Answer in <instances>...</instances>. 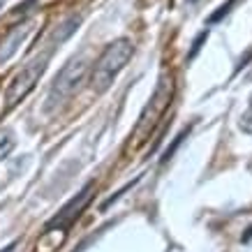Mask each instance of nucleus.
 I'll use <instances>...</instances> for the list:
<instances>
[{"label": "nucleus", "mask_w": 252, "mask_h": 252, "mask_svg": "<svg viewBox=\"0 0 252 252\" xmlns=\"http://www.w3.org/2000/svg\"><path fill=\"white\" fill-rule=\"evenodd\" d=\"M241 130L248 132V134H252V97H250V107H248V111L241 116Z\"/></svg>", "instance_id": "nucleus-9"}, {"label": "nucleus", "mask_w": 252, "mask_h": 252, "mask_svg": "<svg viewBox=\"0 0 252 252\" xmlns=\"http://www.w3.org/2000/svg\"><path fill=\"white\" fill-rule=\"evenodd\" d=\"M12 148H14V134L12 132H2L0 134V160H5Z\"/></svg>", "instance_id": "nucleus-8"}, {"label": "nucleus", "mask_w": 252, "mask_h": 252, "mask_svg": "<svg viewBox=\"0 0 252 252\" xmlns=\"http://www.w3.org/2000/svg\"><path fill=\"white\" fill-rule=\"evenodd\" d=\"M54 49H56V44H51L44 54H39V56H35L32 61H28L26 63V67H21V72L12 79V84L7 86V93H5L7 109H14L16 104H19V102L35 88V84L39 81V77L44 74V69H46V65H49V58H51V54H54Z\"/></svg>", "instance_id": "nucleus-4"}, {"label": "nucleus", "mask_w": 252, "mask_h": 252, "mask_svg": "<svg viewBox=\"0 0 252 252\" xmlns=\"http://www.w3.org/2000/svg\"><path fill=\"white\" fill-rule=\"evenodd\" d=\"M31 32H32V23L31 21L19 23L16 28H12V31L7 32V37L0 42V65H5V63L19 51V46L23 44V39L28 37Z\"/></svg>", "instance_id": "nucleus-6"}, {"label": "nucleus", "mask_w": 252, "mask_h": 252, "mask_svg": "<svg viewBox=\"0 0 252 252\" xmlns=\"http://www.w3.org/2000/svg\"><path fill=\"white\" fill-rule=\"evenodd\" d=\"M190 2H197V0H190Z\"/></svg>", "instance_id": "nucleus-12"}, {"label": "nucleus", "mask_w": 252, "mask_h": 252, "mask_svg": "<svg viewBox=\"0 0 252 252\" xmlns=\"http://www.w3.org/2000/svg\"><path fill=\"white\" fill-rule=\"evenodd\" d=\"M93 192H95V185H86L84 190L79 192L74 199H69L67 204L61 208V213L56 215L54 220L49 222L46 227H54V229H67L72 222L77 220L79 215H81V211H84L88 204H91V199H93Z\"/></svg>", "instance_id": "nucleus-5"}, {"label": "nucleus", "mask_w": 252, "mask_h": 252, "mask_svg": "<svg viewBox=\"0 0 252 252\" xmlns=\"http://www.w3.org/2000/svg\"><path fill=\"white\" fill-rule=\"evenodd\" d=\"M174 93H176V84H174V74L164 72L160 79H158V86H155L153 95L148 99V104L144 107L141 116L137 121V127L132 130L130 144L125 151H134V148H141V146L151 139V134L155 132V127L160 125V121L164 118L167 109L171 107L174 102Z\"/></svg>", "instance_id": "nucleus-1"}, {"label": "nucleus", "mask_w": 252, "mask_h": 252, "mask_svg": "<svg viewBox=\"0 0 252 252\" xmlns=\"http://www.w3.org/2000/svg\"><path fill=\"white\" fill-rule=\"evenodd\" d=\"M132 54H134V46L130 39H116L102 51L91 72V88L95 93H107L111 88V84L116 81V77L121 74L125 65L130 63Z\"/></svg>", "instance_id": "nucleus-2"}, {"label": "nucleus", "mask_w": 252, "mask_h": 252, "mask_svg": "<svg viewBox=\"0 0 252 252\" xmlns=\"http://www.w3.org/2000/svg\"><path fill=\"white\" fill-rule=\"evenodd\" d=\"M185 137H188V130H183V132H181V134H178V137L174 139V144H171V148H167V151H164V158H162V162H167L169 158L174 155V151H176V148H178V146H181V141H183Z\"/></svg>", "instance_id": "nucleus-10"}, {"label": "nucleus", "mask_w": 252, "mask_h": 252, "mask_svg": "<svg viewBox=\"0 0 252 252\" xmlns=\"http://www.w3.org/2000/svg\"><path fill=\"white\" fill-rule=\"evenodd\" d=\"M86 69H88V61L84 56H74L72 61L63 65V69L56 74L54 84L49 88V95H46V111H54L56 107H61L63 102H67L79 91V86L86 77Z\"/></svg>", "instance_id": "nucleus-3"}, {"label": "nucleus", "mask_w": 252, "mask_h": 252, "mask_svg": "<svg viewBox=\"0 0 252 252\" xmlns=\"http://www.w3.org/2000/svg\"><path fill=\"white\" fill-rule=\"evenodd\" d=\"M236 2H241V0H227L224 5H220V7H218V12H213V14L208 16V23H218V21H222V19H224V16H227V14L231 12V7H234Z\"/></svg>", "instance_id": "nucleus-7"}, {"label": "nucleus", "mask_w": 252, "mask_h": 252, "mask_svg": "<svg viewBox=\"0 0 252 252\" xmlns=\"http://www.w3.org/2000/svg\"><path fill=\"white\" fill-rule=\"evenodd\" d=\"M208 39V28L204 32H199V37L194 39V42H192V51H190V58H194V56L199 54V49H201V44H204V42H206Z\"/></svg>", "instance_id": "nucleus-11"}]
</instances>
